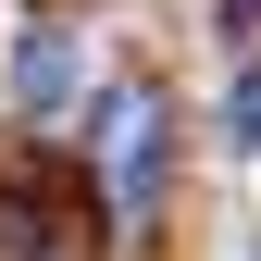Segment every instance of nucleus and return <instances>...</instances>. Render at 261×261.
Masks as SVG:
<instances>
[{
  "label": "nucleus",
  "instance_id": "obj_1",
  "mask_svg": "<svg viewBox=\"0 0 261 261\" xmlns=\"http://www.w3.org/2000/svg\"><path fill=\"white\" fill-rule=\"evenodd\" d=\"M100 149H112V199H124V224H149V212H162V100H149V87H124V100H112Z\"/></svg>",
  "mask_w": 261,
  "mask_h": 261
},
{
  "label": "nucleus",
  "instance_id": "obj_3",
  "mask_svg": "<svg viewBox=\"0 0 261 261\" xmlns=\"http://www.w3.org/2000/svg\"><path fill=\"white\" fill-rule=\"evenodd\" d=\"M237 149H261V75H237Z\"/></svg>",
  "mask_w": 261,
  "mask_h": 261
},
{
  "label": "nucleus",
  "instance_id": "obj_2",
  "mask_svg": "<svg viewBox=\"0 0 261 261\" xmlns=\"http://www.w3.org/2000/svg\"><path fill=\"white\" fill-rule=\"evenodd\" d=\"M13 87H25L38 112H62V100H75V38H62V25H38V38H25V62H13Z\"/></svg>",
  "mask_w": 261,
  "mask_h": 261
}]
</instances>
